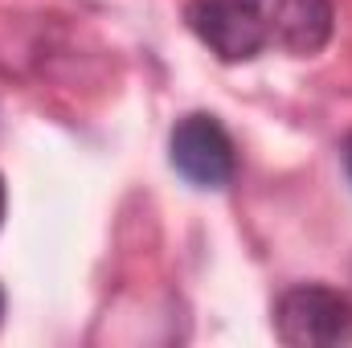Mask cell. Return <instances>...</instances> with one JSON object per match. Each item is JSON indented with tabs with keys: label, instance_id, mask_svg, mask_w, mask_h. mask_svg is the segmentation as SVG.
<instances>
[{
	"label": "cell",
	"instance_id": "1",
	"mask_svg": "<svg viewBox=\"0 0 352 348\" xmlns=\"http://www.w3.org/2000/svg\"><path fill=\"white\" fill-rule=\"evenodd\" d=\"M274 328L291 348H344L352 345V299L320 283L291 287L274 307Z\"/></svg>",
	"mask_w": 352,
	"mask_h": 348
},
{
	"label": "cell",
	"instance_id": "6",
	"mask_svg": "<svg viewBox=\"0 0 352 348\" xmlns=\"http://www.w3.org/2000/svg\"><path fill=\"white\" fill-rule=\"evenodd\" d=\"M0 221H4V180H0Z\"/></svg>",
	"mask_w": 352,
	"mask_h": 348
},
{
	"label": "cell",
	"instance_id": "8",
	"mask_svg": "<svg viewBox=\"0 0 352 348\" xmlns=\"http://www.w3.org/2000/svg\"><path fill=\"white\" fill-rule=\"evenodd\" d=\"M254 4H258V0H254Z\"/></svg>",
	"mask_w": 352,
	"mask_h": 348
},
{
	"label": "cell",
	"instance_id": "7",
	"mask_svg": "<svg viewBox=\"0 0 352 348\" xmlns=\"http://www.w3.org/2000/svg\"><path fill=\"white\" fill-rule=\"evenodd\" d=\"M0 320H4V291H0Z\"/></svg>",
	"mask_w": 352,
	"mask_h": 348
},
{
	"label": "cell",
	"instance_id": "2",
	"mask_svg": "<svg viewBox=\"0 0 352 348\" xmlns=\"http://www.w3.org/2000/svg\"><path fill=\"white\" fill-rule=\"evenodd\" d=\"M168 156H173L176 173L197 188H226L238 173L234 140L221 127V119L209 115V111H192V115L176 119Z\"/></svg>",
	"mask_w": 352,
	"mask_h": 348
},
{
	"label": "cell",
	"instance_id": "5",
	"mask_svg": "<svg viewBox=\"0 0 352 348\" xmlns=\"http://www.w3.org/2000/svg\"><path fill=\"white\" fill-rule=\"evenodd\" d=\"M340 152H344V173H349V180H352V131L344 135V148H340Z\"/></svg>",
	"mask_w": 352,
	"mask_h": 348
},
{
	"label": "cell",
	"instance_id": "4",
	"mask_svg": "<svg viewBox=\"0 0 352 348\" xmlns=\"http://www.w3.org/2000/svg\"><path fill=\"white\" fill-rule=\"evenodd\" d=\"M332 0H274V12L266 17L270 41L295 58H311L332 41Z\"/></svg>",
	"mask_w": 352,
	"mask_h": 348
},
{
	"label": "cell",
	"instance_id": "3",
	"mask_svg": "<svg viewBox=\"0 0 352 348\" xmlns=\"http://www.w3.org/2000/svg\"><path fill=\"white\" fill-rule=\"evenodd\" d=\"M184 21L221 62H250L270 41L266 17L254 0H188Z\"/></svg>",
	"mask_w": 352,
	"mask_h": 348
}]
</instances>
